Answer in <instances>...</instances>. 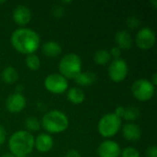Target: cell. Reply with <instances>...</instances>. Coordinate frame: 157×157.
Instances as JSON below:
<instances>
[{"label":"cell","mask_w":157,"mask_h":157,"mask_svg":"<svg viewBox=\"0 0 157 157\" xmlns=\"http://www.w3.org/2000/svg\"><path fill=\"white\" fill-rule=\"evenodd\" d=\"M10 42L16 51L29 55L35 53L40 48V37L34 29L22 27L12 32Z\"/></svg>","instance_id":"6da1fadb"},{"label":"cell","mask_w":157,"mask_h":157,"mask_svg":"<svg viewBox=\"0 0 157 157\" xmlns=\"http://www.w3.org/2000/svg\"><path fill=\"white\" fill-rule=\"evenodd\" d=\"M34 140L32 133L25 130L17 131L8 139L10 154L15 157H27L34 149Z\"/></svg>","instance_id":"7a4b0ae2"},{"label":"cell","mask_w":157,"mask_h":157,"mask_svg":"<svg viewBox=\"0 0 157 157\" xmlns=\"http://www.w3.org/2000/svg\"><path fill=\"white\" fill-rule=\"evenodd\" d=\"M40 126L49 133L58 134L67 130L69 127V119L61 110L52 109L43 115Z\"/></svg>","instance_id":"3957f363"},{"label":"cell","mask_w":157,"mask_h":157,"mask_svg":"<svg viewBox=\"0 0 157 157\" xmlns=\"http://www.w3.org/2000/svg\"><path fill=\"white\" fill-rule=\"evenodd\" d=\"M58 68L59 74L67 80L75 79L82 72V60L76 53H67L60 60Z\"/></svg>","instance_id":"277c9868"},{"label":"cell","mask_w":157,"mask_h":157,"mask_svg":"<svg viewBox=\"0 0 157 157\" xmlns=\"http://www.w3.org/2000/svg\"><path fill=\"white\" fill-rule=\"evenodd\" d=\"M121 128V119L114 113H107L102 116L98 123V131L104 138L115 136Z\"/></svg>","instance_id":"5b68a950"},{"label":"cell","mask_w":157,"mask_h":157,"mask_svg":"<svg viewBox=\"0 0 157 157\" xmlns=\"http://www.w3.org/2000/svg\"><path fill=\"white\" fill-rule=\"evenodd\" d=\"M155 92V86L146 78H140L133 82L132 86V93L133 97L140 101L150 100Z\"/></svg>","instance_id":"8992f818"},{"label":"cell","mask_w":157,"mask_h":157,"mask_svg":"<svg viewBox=\"0 0 157 157\" xmlns=\"http://www.w3.org/2000/svg\"><path fill=\"white\" fill-rule=\"evenodd\" d=\"M44 87L47 91L52 94H63L67 91L69 87L68 80L59 73L50 74L44 79Z\"/></svg>","instance_id":"52a82bcc"},{"label":"cell","mask_w":157,"mask_h":157,"mask_svg":"<svg viewBox=\"0 0 157 157\" xmlns=\"http://www.w3.org/2000/svg\"><path fill=\"white\" fill-rule=\"evenodd\" d=\"M109 77L114 83H121L127 77L129 74V66L125 60L121 58L113 59L108 68Z\"/></svg>","instance_id":"ba28073f"},{"label":"cell","mask_w":157,"mask_h":157,"mask_svg":"<svg viewBox=\"0 0 157 157\" xmlns=\"http://www.w3.org/2000/svg\"><path fill=\"white\" fill-rule=\"evenodd\" d=\"M156 37L155 31L149 27L140 29L135 36V43L141 50H149L155 44Z\"/></svg>","instance_id":"9c48e42d"},{"label":"cell","mask_w":157,"mask_h":157,"mask_svg":"<svg viewBox=\"0 0 157 157\" xmlns=\"http://www.w3.org/2000/svg\"><path fill=\"white\" fill-rule=\"evenodd\" d=\"M27 105V100L23 94L13 93L9 95L6 100V108L10 113H19L21 112Z\"/></svg>","instance_id":"30bf717a"},{"label":"cell","mask_w":157,"mask_h":157,"mask_svg":"<svg viewBox=\"0 0 157 157\" xmlns=\"http://www.w3.org/2000/svg\"><path fill=\"white\" fill-rule=\"evenodd\" d=\"M121 153L120 144L113 140H105L98 148V155L99 157H120Z\"/></svg>","instance_id":"8fae6325"},{"label":"cell","mask_w":157,"mask_h":157,"mask_svg":"<svg viewBox=\"0 0 157 157\" xmlns=\"http://www.w3.org/2000/svg\"><path fill=\"white\" fill-rule=\"evenodd\" d=\"M12 17H13L14 22L17 25L21 26L22 28L23 26H26L27 24H29V21L31 20V11L27 6L18 5L13 10Z\"/></svg>","instance_id":"7c38bea8"},{"label":"cell","mask_w":157,"mask_h":157,"mask_svg":"<svg viewBox=\"0 0 157 157\" xmlns=\"http://www.w3.org/2000/svg\"><path fill=\"white\" fill-rule=\"evenodd\" d=\"M121 133L123 138L129 142H138L142 137L141 128L132 122H128L121 127Z\"/></svg>","instance_id":"4fadbf2b"},{"label":"cell","mask_w":157,"mask_h":157,"mask_svg":"<svg viewBox=\"0 0 157 157\" xmlns=\"http://www.w3.org/2000/svg\"><path fill=\"white\" fill-rule=\"evenodd\" d=\"M53 144V139L49 133H40L34 140V148L40 153L50 152Z\"/></svg>","instance_id":"5bb4252c"},{"label":"cell","mask_w":157,"mask_h":157,"mask_svg":"<svg viewBox=\"0 0 157 157\" xmlns=\"http://www.w3.org/2000/svg\"><path fill=\"white\" fill-rule=\"evenodd\" d=\"M115 41L117 47L122 50H129L132 46V38L130 32L126 29L119 30L115 35Z\"/></svg>","instance_id":"9a60e30c"},{"label":"cell","mask_w":157,"mask_h":157,"mask_svg":"<svg viewBox=\"0 0 157 157\" xmlns=\"http://www.w3.org/2000/svg\"><path fill=\"white\" fill-rule=\"evenodd\" d=\"M41 51L45 56L51 57V58H55L58 57L62 53V46L58 41L55 40H48L45 41L41 45Z\"/></svg>","instance_id":"2e32d148"},{"label":"cell","mask_w":157,"mask_h":157,"mask_svg":"<svg viewBox=\"0 0 157 157\" xmlns=\"http://www.w3.org/2000/svg\"><path fill=\"white\" fill-rule=\"evenodd\" d=\"M98 79V75L95 72L91 71H86L81 72L75 78V81L77 85L81 86H88L93 85Z\"/></svg>","instance_id":"e0dca14e"},{"label":"cell","mask_w":157,"mask_h":157,"mask_svg":"<svg viewBox=\"0 0 157 157\" xmlns=\"http://www.w3.org/2000/svg\"><path fill=\"white\" fill-rule=\"evenodd\" d=\"M66 92H67L66 93L67 99L75 105L82 104L86 99V95H85L84 90L79 87L74 86V87L68 88Z\"/></svg>","instance_id":"ac0fdd59"},{"label":"cell","mask_w":157,"mask_h":157,"mask_svg":"<svg viewBox=\"0 0 157 157\" xmlns=\"http://www.w3.org/2000/svg\"><path fill=\"white\" fill-rule=\"evenodd\" d=\"M2 80L8 85H12L18 79V73L13 66H6L1 73Z\"/></svg>","instance_id":"d6986e66"},{"label":"cell","mask_w":157,"mask_h":157,"mask_svg":"<svg viewBox=\"0 0 157 157\" xmlns=\"http://www.w3.org/2000/svg\"><path fill=\"white\" fill-rule=\"evenodd\" d=\"M111 60V56L109 51L106 49L98 50L94 54V61L98 65H106Z\"/></svg>","instance_id":"ffe728a7"},{"label":"cell","mask_w":157,"mask_h":157,"mask_svg":"<svg viewBox=\"0 0 157 157\" xmlns=\"http://www.w3.org/2000/svg\"><path fill=\"white\" fill-rule=\"evenodd\" d=\"M25 63H26L27 67L31 71H37L40 67V60L39 56L36 55L35 53L27 55V57L25 59Z\"/></svg>","instance_id":"44dd1931"},{"label":"cell","mask_w":157,"mask_h":157,"mask_svg":"<svg viewBox=\"0 0 157 157\" xmlns=\"http://www.w3.org/2000/svg\"><path fill=\"white\" fill-rule=\"evenodd\" d=\"M24 125H25V128H26V131L29 132H38L40 128V121L36 118V117H33V116H30V117H28L24 122Z\"/></svg>","instance_id":"7402d4cb"},{"label":"cell","mask_w":157,"mask_h":157,"mask_svg":"<svg viewBox=\"0 0 157 157\" xmlns=\"http://www.w3.org/2000/svg\"><path fill=\"white\" fill-rule=\"evenodd\" d=\"M140 117V109L137 107H128L125 108V112L123 115V119L128 121H133Z\"/></svg>","instance_id":"603a6c76"},{"label":"cell","mask_w":157,"mask_h":157,"mask_svg":"<svg viewBox=\"0 0 157 157\" xmlns=\"http://www.w3.org/2000/svg\"><path fill=\"white\" fill-rule=\"evenodd\" d=\"M121 157H140V153L136 148L128 146L121 150Z\"/></svg>","instance_id":"cb8c5ba5"},{"label":"cell","mask_w":157,"mask_h":157,"mask_svg":"<svg viewBox=\"0 0 157 157\" xmlns=\"http://www.w3.org/2000/svg\"><path fill=\"white\" fill-rule=\"evenodd\" d=\"M126 25L131 29H136L141 25V20L136 16H131L126 20Z\"/></svg>","instance_id":"d4e9b609"},{"label":"cell","mask_w":157,"mask_h":157,"mask_svg":"<svg viewBox=\"0 0 157 157\" xmlns=\"http://www.w3.org/2000/svg\"><path fill=\"white\" fill-rule=\"evenodd\" d=\"M64 13H65V9H64L63 6L61 4H56L52 7V15L54 17L60 18V17H63Z\"/></svg>","instance_id":"484cf974"},{"label":"cell","mask_w":157,"mask_h":157,"mask_svg":"<svg viewBox=\"0 0 157 157\" xmlns=\"http://www.w3.org/2000/svg\"><path fill=\"white\" fill-rule=\"evenodd\" d=\"M109 53H110V56L113 57L114 59H118V58H121V50L120 48H118L117 46L115 47H112L109 51Z\"/></svg>","instance_id":"4316f807"},{"label":"cell","mask_w":157,"mask_h":157,"mask_svg":"<svg viewBox=\"0 0 157 157\" xmlns=\"http://www.w3.org/2000/svg\"><path fill=\"white\" fill-rule=\"evenodd\" d=\"M146 157H157L156 145H151L146 150Z\"/></svg>","instance_id":"83f0119b"},{"label":"cell","mask_w":157,"mask_h":157,"mask_svg":"<svg viewBox=\"0 0 157 157\" xmlns=\"http://www.w3.org/2000/svg\"><path fill=\"white\" fill-rule=\"evenodd\" d=\"M6 140V132L4 127L0 126V146L4 144Z\"/></svg>","instance_id":"f1b7e54d"},{"label":"cell","mask_w":157,"mask_h":157,"mask_svg":"<svg viewBox=\"0 0 157 157\" xmlns=\"http://www.w3.org/2000/svg\"><path fill=\"white\" fill-rule=\"evenodd\" d=\"M124 112H125V108H124V107H122V106H120V107L116 108L114 114H115L117 117H119V118H121H121H123Z\"/></svg>","instance_id":"f546056e"},{"label":"cell","mask_w":157,"mask_h":157,"mask_svg":"<svg viewBox=\"0 0 157 157\" xmlns=\"http://www.w3.org/2000/svg\"><path fill=\"white\" fill-rule=\"evenodd\" d=\"M64 157H82L80 153L76 150H69L66 152Z\"/></svg>","instance_id":"4dcf8cb0"},{"label":"cell","mask_w":157,"mask_h":157,"mask_svg":"<svg viewBox=\"0 0 157 157\" xmlns=\"http://www.w3.org/2000/svg\"><path fill=\"white\" fill-rule=\"evenodd\" d=\"M151 81V83L155 86V85L157 84V75L156 74H154L153 75V76H152V79L150 80Z\"/></svg>","instance_id":"1f68e13d"},{"label":"cell","mask_w":157,"mask_h":157,"mask_svg":"<svg viewBox=\"0 0 157 157\" xmlns=\"http://www.w3.org/2000/svg\"><path fill=\"white\" fill-rule=\"evenodd\" d=\"M1 157H15L13 155H11L10 153H6V154H4Z\"/></svg>","instance_id":"d6a6232c"},{"label":"cell","mask_w":157,"mask_h":157,"mask_svg":"<svg viewBox=\"0 0 157 157\" xmlns=\"http://www.w3.org/2000/svg\"><path fill=\"white\" fill-rule=\"evenodd\" d=\"M151 3H152V4L154 5V7L155 8V7L157 6V1H156V0H152V1H151Z\"/></svg>","instance_id":"836d02e7"},{"label":"cell","mask_w":157,"mask_h":157,"mask_svg":"<svg viewBox=\"0 0 157 157\" xmlns=\"http://www.w3.org/2000/svg\"><path fill=\"white\" fill-rule=\"evenodd\" d=\"M4 3H6V1H0V4H4Z\"/></svg>","instance_id":"e575fe53"}]
</instances>
